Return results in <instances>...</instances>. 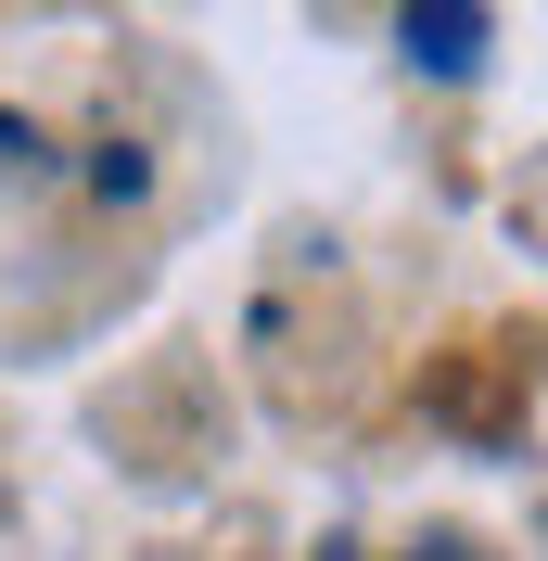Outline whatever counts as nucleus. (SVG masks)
<instances>
[{
  "mask_svg": "<svg viewBox=\"0 0 548 561\" xmlns=\"http://www.w3.org/2000/svg\"><path fill=\"white\" fill-rule=\"evenodd\" d=\"M472 38H484V13H409V51H421V65H446V77L472 65Z\"/></svg>",
  "mask_w": 548,
  "mask_h": 561,
  "instance_id": "f257e3e1",
  "label": "nucleus"
}]
</instances>
